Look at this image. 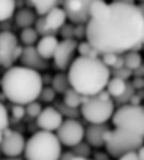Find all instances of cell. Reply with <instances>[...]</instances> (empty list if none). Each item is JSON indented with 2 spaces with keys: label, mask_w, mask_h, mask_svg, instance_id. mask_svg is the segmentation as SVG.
<instances>
[{
  "label": "cell",
  "mask_w": 144,
  "mask_h": 160,
  "mask_svg": "<svg viewBox=\"0 0 144 160\" xmlns=\"http://www.w3.org/2000/svg\"><path fill=\"white\" fill-rule=\"evenodd\" d=\"M35 118H37V125L41 130L52 131V132L56 131L63 121V116L53 106H48L46 108H42L41 113Z\"/></svg>",
  "instance_id": "14"
},
{
  "label": "cell",
  "mask_w": 144,
  "mask_h": 160,
  "mask_svg": "<svg viewBox=\"0 0 144 160\" xmlns=\"http://www.w3.org/2000/svg\"><path fill=\"white\" fill-rule=\"evenodd\" d=\"M138 2H139V3H144V0H138Z\"/></svg>",
  "instance_id": "48"
},
{
  "label": "cell",
  "mask_w": 144,
  "mask_h": 160,
  "mask_svg": "<svg viewBox=\"0 0 144 160\" xmlns=\"http://www.w3.org/2000/svg\"><path fill=\"white\" fill-rule=\"evenodd\" d=\"M67 22L66 13L62 8L57 7L52 10H49L47 14L37 18L34 23V29L37 33L43 37V35H56V33L62 28V25Z\"/></svg>",
  "instance_id": "9"
},
{
  "label": "cell",
  "mask_w": 144,
  "mask_h": 160,
  "mask_svg": "<svg viewBox=\"0 0 144 160\" xmlns=\"http://www.w3.org/2000/svg\"><path fill=\"white\" fill-rule=\"evenodd\" d=\"M51 87L56 91V93H63L66 90L71 87L69 81H68V76L63 71L54 74L51 79Z\"/></svg>",
  "instance_id": "22"
},
{
  "label": "cell",
  "mask_w": 144,
  "mask_h": 160,
  "mask_svg": "<svg viewBox=\"0 0 144 160\" xmlns=\"http://www.w3.org/2000/svg\"><path fill=\"white\" fill-rule=\"evenodd\" d=\"M115 111V102L105 90L87 96L80 106V113L90 124H106Z\"/></svg>",
  "instance_id": "5"
},
{
  "label": "cell",
  "mask_w": 144,
  "mask_h": 160,
  "mask_svg": "<svg viewBox=\"0 0 144 160\" xmlns=\"http://www.w3.org/2000/svg\"><path fill=\"white\" fill-rule=\"evenodd\" d=\"M38 17L47 14L49 10L59 7L63 0H27Z\"/></svg>",
  "instance_id": "18"
},
{
  "label": "cell",
  "mask_w": 144,
  "mask_h": 160,
  "mask_svg": "<svg viewBox=\"0 0 144 160\" xmlns=\"http://www.w3.org/2000/svg\"><path fill=\"white\" fill-rule=\"evenodd\" d=\"M116 3H123V4H135V0H113Z\"/></svg>",
  "instance_id": "43"
},
{
  "label": "cell",
  "mask_w": 144,
  "mask_h": 160,
  "mask_svg": "<svg viewBox=\"0 0 144 160\" xmlns=\"http://www.w3.org/2000/svg\"><path fill=\"white\" fill-rule=\"evenodd\" d=\"M130 85L133 86V88L134 90H143L144 88V78L143 77H134L133 79H131V82H130Z\"/></svg>",
  "instance_id": "38"
},
{
  "label": "cell",
  "mask_w": 144,
  "mask_h": 160,
  "mask_svg": "<svg viewBox=\"0 0 144 160\" xmlns=\"http://www.w3.org/2000/svg\"><path fill=\"white\" fill-rule=\"evenodd\" d=\"M118 160H139V156L136 151H129L121 155L120 158H118Z\"/></svg>",
  "instance_id": "39"
},
{
  "label": "cell",
  "mask_w": 144,
  "mask_h": 160,
  "mask_svg": "<svg viewBox=\"0 0 144 160\" xmlns=\"http://www.w3.org/2000/svg\"><path fill=\"white\" fill-rule=\"evenodd\" d=\"M23 46L14 33L5 30L0 32V66L4 68L12 67L22 56Z\"/></svg>",
  "instance_id": "8"
},
{
  "label": "cell",
  "mask_w": 144,
  "mask_h": 160,
  "mask_svg": "<svg viewBox=\"0 0 144 160\" xmlns=\"http://www.w3.org/2000/svg\"><path fill=\"white\" fill-rule=\"evenodd\" d=\"M19 61L22 66L38 72L48 68V61L39 56V53L35 49V46H24Z\"/></svg>",
  "instance_id": "15"
},
{
  "label": "cell",
  "mask_w": 144,
  "mask_h": 160,
  "mask_svg": "<svg viewBox=\"0 0 144 160\" xmlns=\"http://www.w3.org/2000/svg\"><path fill=\"white\" fill-rule=\"evenodd\" d=\"M4 96L13 103L27 105L38 100L43 88V77L38 71L24 66H12L2 77Z\"/></svg>",
  "instance_id": "3"
},
{
  "label": "cell",
  "mask_w": 144,
  "mask_h": 160,
  "mask_svg": "<svg viewBox=\"0 0 144 160\" xmlns=\"http://www.w3.org/2000/svg\"><path fill=\"white\" fill-rule=\"evenodd\" d=\"M69 160H90L89 158H84V156H77V155H74Z\"/></svg>",
  "instance_id": "44"
},
{
  "label": "cell",
  "mask_w": 144,
  "mask_h": 160,
  "mask_svg": "<svg viewBox=\"0 0 144 160\" xmlns=\"http://www.w3.org/2000/svg\"><path fill=\"white\" fill-rule=\"evenodd\" d=\"M38 38H39V34L33 27L23 28L20 32V42L24 46H35V43L38 42Z\"/></svg>",
  "instance_id": "26"
},
{
  "label": "cell",
  "mask_w": 144,
  "mask_h": 160,
  "mask_svg": "<svg viewBox=\"0 0 144 160\" xmlns=\"http://www.w3.org/2000/svg\"><path fill=\"white\" fill-rule=\"evenodd\" d=\"M23 154L25 160H58L62 144L54 132L39 130L25 141Z\"/></svg>",
  "instance_id": "4"
},
{
  "label": "cell",
  "mask_w": 144,
  "mask_h": 160,
  "mask_svg": "<svg viewBox=\"0 0 144 160\" xmlns=\"http://www.w3.org/2000/svg\"><path fill=\"white\" fill-rule=\"evenodd\" d=\"M76 52H77L81 57H92V58H95V57H100V56H101V54L91 46V43H90L89 41H82V42L77 43V49H76Z\"/></svg>",
  "instance_id": "27"
},
{
  "label": "cell",
  "mask_w": 144,
  "mask_h": 160,
  "mask_svg": "<svg viewBox=\"0 0 144 160\" xmlns=\"http://www.w3.org/2000/svg\"><path fill=\"white\" fill-rule=\"evenodd\" d=\"M58 42L59 41L56 35H43L41 39H38L37 44H35V49H37L42 58L48 61L53 57Z\"/></svg>",
  "instance_id": "17"
},
{
  "label": "cell",
  "mask_w": 144,
  "mask_h": 160,
  "mask_svg": "<svg viewBox=\"0 0 144 160\" xmlns=\"http://www.w3.org/2000/svg\"><path fill=\"white\" fill-rule=\"evenodd\" d=\"M126 81L121 78H118V77H110L109 81L106 83V87H105V91L110 95L111 98H118L119 96H121V93L125 91L126 88Z\"/></svg>",
  "instance_id": "20"
},
{
  "label": "cell",
  "mask_w": 144,
  "mask_h": 160,
  "mask_svg": "<svg viewBox=\"0 0 144 160\" xmlns=\"http://www.w3.org/2000/svg\"><path fill=\"white\" fill-rule=\"evenodd\" d=\"M74 37H75V39L86 38V24H75V27H74Z\"/></svg>",
  "instance_id": "37"
},
{
  "label": "cell",
  "mask_w": 144,
  "mask_h": 160,
  "mask_svg": "<svg viewBox=\"0 0 144 160\" xmlns=\"http://www.w3.org/2000/svg\"><path fill=\"white\" fill-rule=\"evenodd\" d=\"M59 142L67 148H72L84 140L85 128L76 118H66L56 130Z\"/></svg>",
  "instance_id": "10"
},
{
  "label": "cell",
  "mask_w": 144,
  "mask_h": 160,
  "mask_svg": "<svg viewBox=\"0 0 144 160\" xmlns=\"http://www.w3.org/2000/svg\"><path fill=\"white\" fill-rule=\"evenodd\" d=\"M115 128H123L136 132L144 138V106L141 105H121L111 116Z\"/></svg>",
  "instance_id": "7"
},
{
  "label": "cell",
  "mask_w": 144,
  "mask_h": 160,
  "mask_svg": "<svg viewBox=\"0 0 144 160\" xmlns=\"http://www.w3.org/2000/svg\"><path fill=\"white\" fill-rule=\"evenodd\" d=\"M144 144V138L123 128L107 130L104 138V146L106 152L113 158H120L125 152L136 151Z\"/></svg>",
  "instance_id": "6"
},
{
  "label": "cell",
  "mask_w": 144,
  "mask_h": 160,
  "mask_svg": "<svg viewBox=\"0 0 144 160\" xmlns=\"http://www.w3.org/2000/svg\"><path fill=\"white\" fill-rule=\"evenodd\" d=\"M138 8H139V10L141 12V14H143V17H144V3H140V4L138 5Z\"/></svg>",
  "instance_id": "45"
},
{
  "label": "cell",
  "mask_w": 144,
  "mask_h": 160,
  "mask_svg": "<svg viewBox=\"0 0 144 160\" xmlns=\"http://www.w3.org/2000/svg\"><path fill=\"white\" fill-rule=\"evenodd\" d=\"M100 58L104 62V64L106 67H109L110 69H113V68H120V67L124 66L123 54H118V53H102L100 56Z\"/></svg>",
  "instance_id": "23"
},
{
  "label": "cell",
  "mask_w": 144,
  "mask_h": 160,
  "mask_svg": "<svg viewBox=\"0 0 144 160\" xmlns=\"http://www.w3.org/2000/svg\"><path fill=\"white\" fill-rule=\"evenodd\" d=\"M95 160H107V155L105 152H96Z\"/></svg>",
  "instance_id": "41"
},
{
  "label": "cell",
  "mask_w": 144,
  "mask_h": 160,
  "mask_svg": "<svg viewBox=\"0 0 144 160\" xmlns=\"http://www.w3.org/2000/svg\"><path fill=\"white\" fill-rule=\"evenodd\" d=\"M96 0H63L62 9L72 24H86L90 18V7Z\"/></svg>",
  "instance_id": "11"
},
{
  "label": "cell",
  "mask_w": 144,
  "mask_h": 160,
  "mask_svg": "<svg viewBox=\"0 0 144 160\" xmlns=\"http://www.w3.org/2000/svg\"><path fill=\"white\" fill-rule=\"evenodd\" d=\"M77 41L76 39H62L58 42L54 54L52 57L54 67L59 71H67L72 61L75 59L76 49H77Z\"/></svg>",
  "instance_id": "12"
},
{
  "label": "cell",
  "mask_w": 144,
  "mask_h": 160,
  "mask_svg": "<svg viewBox=\"0 0 144 160\" xmlns=\"http://www.w3.org/2000/svg\"><path fill=\"white\" fill-rule=\"evenodd\" d=\"M35 20H37V14H35V12L33 9L23 8L20 10H18L15 14V24L22 29L33 27Z\"/></svg>",
  "instance_id": "19"
},
{
  "label": "cell",
  "mask_w": 144,
  "mask_h": 160,
  "mask_svg": "<svg viewBox=\"0 0 144 160\" xmlns=\"http://www.w3.org/2000/svg\"><path fill=\"white\" fill-rule=\"evenodd\" d=\"M24 107H25V115H28L29 117H33V118L37 117L41 113L42 108H43L42 105L39 102H37V100L32 101V102H29L27 105H24Z\"/></svg>",
  "instance_id": "29"
},
{
  "label": "cell",
  "mask_w": 144,
  "mask_h": 160,
  "mask_svg": "<svg viewBox=\"0 0 144 160\" xmlns=\"http://www.w3.org/2000/svg\"><path fill=\"white\" fill-rule=\"evenodd\" d=\"M141 46H143V49H144V41H143V43H141Z\"/></svg>",
  "instance_id": "49"
},
{
  "label": "cell",
  "mask_w": 144,
  "mask_h": 160,
  "mask_svg": "<svg viewBox=\"0 0 144 160\" xmlns=\"http://www.w3.org/2000/svg\"><path fill=\"white\" fill-rule=\"evenodd\" d=\"M74 27H75V24H72V23H68V24L64 23L62 25V28L58 30L61 33L62 39H75V37H74Z\"/></svg>",
  "instance_id": "35"
},
{
  "label": "cell",
  "mask_w": 144,
  "mask_h": 160,
  "mask_svg": "<svg viewBox=\"0 0 144 160\" xmlns=\"http://www.w3.org/2000/svg\"><path fill=\"white\" fill-rule=\"evenodd\" d=\"M131 72H133V76H134V77H143V78H144V64L141 63L139 67H136V68L133 69Z\"/></svg>",
  "instance_id": "40"
},
{
  "label": "cell",
  "mask_w": 144,
  "mask_h": 160,
  "mask_svg": "<svg viewBox=\"0 0 144 160\" xmlns=\"http://www.w3.org/2000/svg\"><path fill=\"white\" fill-rule=\"evenodd\" d=\"M9 126V112L7 107L0 102V131H4Z\"/></svg>",
  "instance_id": "34"
},
{
  "label": "cell",
  "mask_w": 144,
  "mask_h": 160,
  "mask_svg": "<svg viewBox=\"0 0 144 160\" xmlns=\"http://www.w3.org/2000/svg\"><path fill=\"white\" fill-rule=\"evenodd\" d=\"M54 107L61 112L62 116H67V118H77V116H79V111H77V108L68 107V106H66L63 102L56 105Z\"/></svg>",
  "instance_id": "30"
},
{
  "label": "cell",
  "mask_w": 144,
  "mask_h": 160,
  "mask_svg": "<svg viewBox=\"0 0 144 160\" xmlns=\"http://www.w3.org/2000/svg\"><path fill=\"white\" fill-rule=\"evenodd\" d=\"M86 41L100 54H123L143 43L144 17L135 4L96 0L90 7Z\"/></svg>",
  "instance_id": "1"
},
{
  "label": "cell",
  "mask_w": 144,
  "mask_h": 160,
  "mask_svg": "<svg viewBox=\"0 0 144 160\" xmlns=\"http://www.w3.org/2000/svg\"><path fill=\"white\" fill-rule=\"evenodd\" d=\"M123 59H124V66L129 69H135L143 63V58L139 52L136 51H128L123 53Z\"/></svg>",
  "instance_id": "25"
},
{
  "label": "cell",
  "mask_w": 144,
  "mask_h": 160,
  "mask_svg": "<svg viewBox=\"0 0 144 160\" xmlns=\"http://www.w3.org/2000/svg\"><path fill=\"white\" fill-rule=\"evenodd\" d=\"M87 96H84L81 93H79L76 90H74L72 87H69L68 90H66L63 92V103L68 107H72V108H79L82 102L86 100Z\"/></svg>",
  "instance_id": "21"
},
{
  "label": "cell",
  "mask_w": 144,
  "mask_h": 160,
  "mask_svg": "<svg viewBox=\"0 0 144 160\" xmlns=\"http://www.w3.org/2000/svg\"><path fill=\"white\" fill-rule=\"evenodd\" d=\"M109 126L106 124H90L85 129L84 139L91 148H101L104 146V138Z\"/></svg>",
  "instance_id": "16"
},
{
  "label": "cell",
  "mask_w": 144,
  "mask_h": 160,
  "mask_svg": "<svg viewBox=\"0 0 144 160\" xmlns=\"http://www.w3.org/2000/svg\"><path fill=\"white\" fill-rule=\"evenodd\" d=\"M12 116L15 120H22L25 116V107H24V105L14 103V106L12 107Z\"/></svg>",
  "instance_id": "36"
},
{
  "label": "cell",
  "mask_w": 144,
  "mask_h": 160,
  "mask_svg": "<svg viewBox=\"0 0 144 160\" xmlns=\"http://www.w3.org/2000/svg\"><path fill=\"white\" fill-rule=\"evenodd\" d=\"M110 74L113 77H118V78L124 79V81H128V79L133 76V72H131V69H129L125 66H123L120 68H113V69H110Z\"/></svg>",
  "instance_id": "31"
},
{
  "label": "cell",
  "mask_w": 144,
  "mask_h": 160,
  "mask_svg": "<svg viewBox=\"0 0 144 160\" xmlns=\"http://www.w3.org/2000/svg\"><path fill=\"white\" fill-rule=\"evenodd\" d=\"M136 152H138V156H139V160H144V144L136 150Z\"/></svg>",
  "instance_id": "42"
},
{
  "label": "cell",
  "mask_w": 144,
  "mask_h": 160,
  "mask_svg": "<svg viewBox=\"0 0 144 160\" xmlns=\"http://www.w3.org/2000/svg\"><path fill=\"white\" fill-rule=\"evenodd\" d=\"M72 152L77 156H84V158H89L90 154H91V146L84 140L79 144H76L75 146H72Z\"/></svg>",
  "instance_id": "28"
},
{
  "label": "cell",
  "mask_w": 144,
  "mask_h": 160,
  "mask_svg": "<svg viewBox=\"0 0 144 160\" xmlns=\"http://www.w3.org/2000/svg\"><path fill=\"white\" fill-rule=\"evenodd\" d=\"M143 90H144V88H143Z\"/></svg>",
  "instance_id": "50"
},
{
  "label": "cell",
  "mask_w": 144,
  "mask_h": 160,
  "mask_svg": "<svg viewBox=\"0 0 144 160\" xmlns=\"http://www.w3.org/2000/svg\"><path fill=\"white\" fill-rule=\"evenodd\" d=\"M15 0H0V22L10 19L15 13Z\"/></svg>",
  "instance_id": "24"
},
{
  "label": "cell",
  "mask_w": 144,
  "mask_h": 160,
  "mask_svg": "<svg viewBox=\"0 0 144 160\" xmlns=\"http://www.w3.org/2000/svg\"><path fill=\"white\" fill-rule=\"evenodd\" d=\"M4 160H22L19 158H8V159H4Z\"/></svg>",
  "instance_id": "46"
},
{
  "label": "cell",
  "mask_w": 144,
  "mask_h": 160,
  "mask_svg": "<svg viewBox=\"0 0 144 160\" xmlns=\"http://www.w3.org/2000/svg\"><path fill=\"white\" fill-rule=\"evenodd\" d=\"M134 93H135V90L133 88V86H131L130 83H128L125 91L121 93V96H119L118 98H115V101H116V103H119V105H126V103H129V100L131 98V96H133Z\"/></svg>",
  "instance_id": "32"
},
{
  "label": "cell",
  "mask_w": 144,
  "mask_h": 160,
  "mask_svg": "<svg viewBox=\"0 0 144 160\" xmlns=\"http://www.w3.org/2000/svg\"><path fill=\"white\" fill-rule=\"evenodd\" d=\"M38 98L43 102H53L56 98V91L49 86V87H43Z\"/></svg>",
  "instance_id": "33"
},
{
  "label": "cell",
  "mask_w": 144,
  "mask_h": 160,
  "mask_svg": "<svg viewBox=\"0 0 144 160\" xmlns=\"http://www.w3.org/2000/svg\"><path fill=\"white\" fill-rule=\"evenodd\" d=\"M71 87L84 96H94L105 90L111 77L110 68L106 67L100 57H81L72 61L67 69Z\"/></svg>",
  "instance_id": "2"
},
{
  "label": "cell",
  "mask_w": 144,
  "mask_h": 160,
  "mask_svg": "<svg viewBox=\"0 0 144 160\" xmlns=\"http://www.w3.org/2000/svg\"><path fill=\"white\" fill-rule=\"evenodd\" d=\"M2 136H3V134H2V131H0V142H2ZM0 154H2V151H0Z\"/></svg>",
  "instance_id": "47"
},
{
  "label": "cell",
  "mask_w": 144,
  "mask_h": 160,
  "mask_svg": "<svg viewBox=\"0 0 144 160\" xmlns=\"http://www.w3.org/2000/svg\"><path fill=\"white\" fill-rule=\"evenodd\" d=\"M2 142H0V151L8 158H19L25 146V139L24 136L18 132L9 130L8 128L2 131Z\"/></svg>",
  "instance_id": "13"
}]
</instances>
